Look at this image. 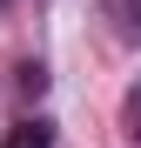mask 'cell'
<instances>
[{
    "mask_svg": "<svg viewBox=\"0 0 141 148\" xmlns=\"http://www.w3.org/2000/svg\"><path fill=\"white\" fill-rule=\"evenodd\" d=\"M0 148H54V128H47V121H14Z\"/></svg>",
    "mask_w": 141,
    "mask_h": 148,
    "instance_id": "1",
    "label": "cell"
},
{
    "mask_svg": "<svg viewBox=\"0 0 141 148\" xmlns=\"http://www.w3.org/2000/svg\"><path fill=\"white\" fill-rule=\"evenodd\" d=\"M47 88V67H20V94H40Z\"/></svg>",
    "mask_w": 141,
    "mask_h": 148,
    "instance_id": "2",
    "label": "cell"
},
{
    "mask_svg": "<svg viewBox=\"0 0 141 148\" xmlns=\"http://www.w3.org/2000/svg\"><path fill=\"white\" fill-rule=\"evenodd\" d=\"M128 135L141 141V94H128Z\"/></svg>",
    "mask_w": 141,
    "mask_h": 148,
    "instance_id": "3",
    "label": "cell"
},
{
    "mask_svg": "<svg viewBox=\"0 0 141 148\" xmlns=\"http://www.w3.org/2000/svg\"><path fill=\"white\" fill-rule=\"evenodd\" d=\"M128 7H134V20H141V0H128Z\"/></svg>",
    "mask_w": 141,
    "mask_h": 148,
    "instance_id": "4",
    "label": "cell"
}]
</instances>
